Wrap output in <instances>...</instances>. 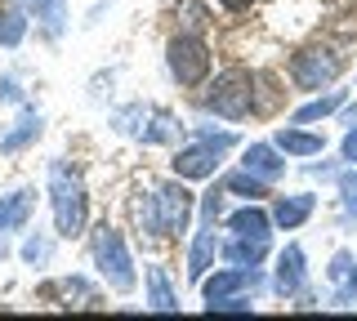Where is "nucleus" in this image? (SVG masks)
Here are the masks:
<instances>
[{
	"instance_id": "f257e3e1",
	"label": "nucleus",
	"mask_w": 357,
	"mask_h": 321,
	"mask_svg": "<svg viewBox=\"0 0 357 321\" xmlns=\"http://www.w3.org/2000/svg\"><path fill=\"white\" fill-rule=\"evenodd\" d=\"M50 196H54V224H59L63 237H81L85 232V183L76 170H67L63 161L50 165Z\"/></svg>"
},
{
	"instance_id": "f03ea898",
	"label": "nucleus",
	"mask_w": 357,
	"mask_h": 321,
	"mask_svg": "<svg viewBox=\"0 0 357 321\" xmlns=\"http://www.w3.org/2000/svg\"><path fill=\"white\" fill-rule=\"evenodd\" d=\"M89 250H94V263L98 272H103V281L112 290H134V263H130V250H126V237H121L116 228H94V237H89Z\"/></svg>"
},
{
	"instance_id": "7ed1b4c3",
	"label": "nucleus",
	"mask_w": 357,
	"mask_h": 321,
	"mask_svg": "<svg viewBox=\"0 0 357 321\" xmlns=\"http://www.w3.org/2000/svg\"><path fill=\"white\" fill-rule=\"evenodd\" d=\"M232 143H237V139L223 134V130H219V134H215V130H201L192 148H183L174 157V174H178V179H210L215 165H219V157L232 148Z\"/></svg>"
},
{
	"instance_id": "20e7f679",
	"label": "nucleus",
	"mask_w": 357,
	"mask_h": 321,
	"mask_svg": "<svg viewBox=\"0 0 357 321\" xmlns=\"http://www.w3.org/2000/svg\"><path fill=\"white\" fill-rule=\"evenodd\" d=\"M250 76L245 72H223L219 81H215V90L206 94V107L210 112H219V116H228V120H241V116H250V107H255V90H250Z\"/></svg>"
},
{
	"instance_id": "39448f33",
	"label": "nucleus",
	"mask_w": 357,
	"mask_h": 321,
	"mask_svg": "<svg viewBox=\"0 0 357 321\" xmlns=\"http://www.w3.org/2000/svg\"><path fill=\"white\" fill-rule=\"evenodd\" d=\"M170 72L178 85H201L210 76V49L206 40H197V31L170 40Z\"/></svg>"
},
{
	"instance_id": "423d86ee",
	"label": "nucleus",
	"mask_w": 357,
	"mask_h": 321,
	"mask_svg": "<svg viewBox=\"0 0 357 321\" xmlns=\"http://www.w3.org/2000/svg\"><path fill=\"white\" fill-rule=\"evenodd\" d=\"M116 125L126 134H139L143 143H170L178 134V120L170 112H152V107H130V112L116 116Z\"/></svg>"
},
{
	"instance_id": "0eeeda50",
	"label": "nucleus",
	"mask_w": 357,
	"mask_h": 321,
	"mask_svg": "<svg viewBox=\"0 0 357 321\" xmlns=\"http://www.w3.org/2000/svg\"><path fill=\"white\" fill-rule=\"evenodd\" d=\"M156 210H161V237H178L192 224V192L183 183L156 187Z\"/></svg>"
},
{
	"instance_id": "6e6552de",
	"label": "nucleus",
	"mask_w": 357,
	"mask_h": 321,
	"mask_svg": "<svg viewBox=\"0 0 357 321\" xmlns=\"http://www.w3.org/2000/svg\"><path fill=\"white\" fill-rule=\"evenodd\" d=\"M290 76H295L299 90H321V85H331L340 76V58L331 49H304L290 63Z\"/></svg>"
},
{
	"instance_id": "1a4fd4ad",
	"label": "nucleus",
	"mask_w": 357,
	"mask_h": 321,
	"mask_svg": "<svg viewBox=\"0 0 357 321\" xmlns=\"http://www.w3.org/2000/svg\"><path fill=\"white\" fill-rule=\"evenodd\" d=\"M259 285H264L259 268H237V263H232L228 272L206 276V281H201V290H206V304H219V299H232L237 290H259Z\"/></svg>"
},
{
	"instance_id": "9d476101",
	"label": "nucleus",
	"mask_w": 357,
	"mask_h": 321,
	"mask_svg": "<svg viewBox=\"0 0 357 321\" xmlns=\"http://www.w3.org/2000/svg\"><path fill=\"white\" fill-rule=\"evenodd\" d=\"M277 290L282 295H299L304 290V250L286 246L282 259H277Z\"/></svg>"
},
{
	"instance_id": "9b49d317",
	"label": "nucleus",
	"mask_w": 357,
	"mask_h": 321,
	"mask_svg": "<svg viewBox=\"0 0 357 321\" xmlns=\"http://www.w3.org/2000/svg\"><path fill=\"white\" fill-rule=\"evenodd\" d=\"M31 201H36L31 187H18L14 196H0V232H18L22 224H27V219H31Z\"/></svg>"
},
{
	"instance_id": "f8f14e48",
	"label": "nucleus",
	"mask_w": 357,
	"mask_h": 321,
	"mask_svg": "<svg viewBox=\"0 0 357 321\" xmlns=\"http://www.w3.org/2000/svg\"><path fill=\"white\" fill-rule=\"evenodd\" d=\"M245 170L250 174H259V179H282V170H286V161L277 157V148H268V143H250L245 148Z\"/></svg>"
},
{
	"instance_id": "ddd939ff",
	"label": "nucleus",
	"mask_w": 357,
	"mask_h": 321,
	"mask_svg": "<svg viewBox=\"0 0 357 321\" xmlns=\"http://www.w3.org/2000/svg\"><path fill=\"white\" fill-rule=\"evenodd\" d=\"M210 263H215V224H206V228L197 232L192 254H188V276H192V281H206Z\"/></svg>"
},
{
	"instance_id": "4468645a",
	"label": "nucleus",
	"mask_w": 357,
	"mask_h": 321,
	"mask_svg": "<svg viewBox=\"0 0 357 321\" xmlns=\"http://www.w3.org/2000/svg\"><path fill=\"white\" fill-rule=\"evenodd\" d=\"M228 228L237 232V237H255V241H268V228H273V214H264L259 205H245L237 214L228 219Z\"/></svg>"
},
{
	"instance_id": "2eb2a0df",
	"label": "nucleus",
	"mask_w": 357,
	"mask_h": 321,
	"mask_svg": "<svg viewBox=\"0 0 357 321\" xmlns=\"http://www.w3.org/2000/svg\"><path fill=\"white\" fill-rule=\"evenodd\" d=\"M36 134H40V112H36V107H27V112L18 116V125L9 130L5 139H0V152H5V157H14V152H18V148H27V143L36 139Z\"/></svg>"
},
{
	"instance_id": "dca6fc26",
	"label": "nucleus",
	"mask_w": 357,
	"mask_h": 321,
	"mask_svg": "<svg viewBox=\"0 0 357 321\" xmlns=\"http://www.w3.org/2000/svg\"><path fill=\"white\" fill-rule=\"evenodd\" d=\"M264 254H268V241H255V237H232L223 246V259L237 263V268H259Z\"/></svg>"
},
{
	"instance_id": "f3484780",
	"label": "nucleus",
	"mask_w": 357,
	"mask_h": 321,
	"mask_svg": "<svg viewBox=\"0 0 357 321\" xmlns=\"http://www.w3.org/2000/svg\"><path fill=\"white\" fill-rule=\"evenodd\" d=\"M326 276H331V281H340V285H344V290L335 295V304H349V299L357 295V263H353V254H349V250H340V254L331 259Z\"/></svg>"
},
{
	"instance_id": "a211bd4d",
	"label": "nucleus",
	"mask_w": 357,
	"mask_h": 321,
	"mask_svg": "<svg viewBox=\"0 0 357 321\" xmlns=\"http://www.w3.org/2000/svg\"><path fill=\"white\" fill-rule=\"evenodd\" d=\"M312 214V196L308 192H299V196H282L273 210V224H282V228H299L304 219Z\"/></svg>"
},
{
	"instance_id": "6ab92c4d",
	"label": "nucleus",
	"mask_w": 357,
	"mask_h": 321,
	"mask_svg": "<svg viewBox=\"0 0 357 321\" xmlns=\"http://www.w3.org/2000/svg\"><path fill=\"white\" fill-rule=\"evenodd\" d=\"M277 148L290 152V157H317L321 152V139L317 134H304V130H277Z\"/></svg>"
},
{
	"instance_id": "aec40b11",
	"label": "nucleus",
	"mask_w": 357,
	"mask_h": 321,
	"mask_svg": "<svg viewBox=\"0 0 357 321\" xmlns=\"http://www.w3.org/2000/svg\"><path fill=\"white\" fill-rule=\"evenodd\" d=\"M148 304L156 313H178V299H174V290H170V281H165L161 268H148Z\"/></svg>"
},
{
	"instance_id": "412c9836",
	"label": "nucleus",
	"mask_w": 357,
	"mask_h": 321,
	"mask_svg": "<svg viewBox=\"0 0 357 321\" xmlns=\"http://www.w3.org/2000/svg\"><path fill=\"white\" fill-rule=\"evenodd\" d=\"M31 9H36L40 27L50 31V36H63V23H67V0H27Z\"/></svg>"
},
{
	"instance_id": "4be33fe9",
	"label": "nucleus",
	"mask_w": 357,
	"mask_h": 321,
	"mask_svg": "<svg viewBox=\"0 0 357 321\" xmlns=\"http://www.w3.org/2000/svg\"><path fill=\"white\" fill-rule=\"evenodd\" d=\"M223 187H228V192H237V196H245V201H259V196H268V179H259V174H250V170L228 174Z\"/></svg>"
},
{
	"instance_id": "5701e85b",
	"label": "nucleus",
	"mask_w": 357,
	"mask_h": 321,
	"mask_svg": "<svg viewBox=\"0 0 357 321\" xmlns=\"http://www.w3.org/2000/svg\"><path fill=\"white\" fill-rule=\"evenodd\" d=\"M22 36H27V14H22V9H5V14H0V45L14 49Z\"/></svg>"
},
{
	"instance_id": "b1692460",
	"label": "nucleus",
	"mask_w": 357,
	"mask_h": 321,
	"mask_svg": "<svg viewBox=\"0 0 357 321\" xmlns=\"http://www.w3.org/2000/svg\"><path fill=\"white\" fill-rule=\"evenodd\" d=\"M335 107H344V90H335V94H326V98H317V103H308V107H299L295 116V125H308V120H321V116H331Z\"/></svg>"
},
{
	"instance_id": "393cba45",
	"label": "nucleus",
	"mask_w": 357,
	"mask_h": 321,
	"mask_svg": "<svg viewBox=\"0 0 357 321\" xmlns=\"http://www.w3.org/2000/svg\"><path fill=\"white\" fill-rule=\"evenodd\" d=\"M174 18L183 23V31H201V27L210 23V14H206V5H201V0H178Z\"/></svg>"
},
{
	"instance_id": "a878e982",
	"label": "nucleus",
	"mask_w": 357,
	"mask_h": 321,
	"mask_svg": "<svg viewBox=\"0 0 357 321\" xmlns=\"http://www.w3.org/2000/svg\"><path fill=\"white\" fill-rule=\"evenodd\" d=\"M340 196H344V210L357 219V170H349V174L340 179Z\"/></svg>"
},
{
	"instance_id": "bb28decb",
	"label": "nucleus",
	"mask_w": 357,
	"mask_h": 321,
	"mask_svg": "<svg viewBox=\"0 0 357 321\" xmlns=\"http://www.w3.org/2000/svg\"><path fill=\"white\" fill-rule=\"evenodd\" d=\"M22 259H27V263H45V259H50V241H45V237H31L27 246H22Z\"/></svg>"
},
{
	"instance_id": "cd10ccee",
	"label": "nucleus",
	"mask_w": 357,
	"mask_h": 321,
	"mask_svg": "<svg viewBox=\"0 0 357 321\" xmlns=\"http://www.w3.org/2000/svg\"><path fill=\"white\" fill-rule=\"evenodd\" d=\"M206 308H210V313H250V304L237 299V295H232V299H219V304H206Z\"/></svg>"
},
{
	"instance_id": "c85d7f7f",
	"label": "nucleus",
	"mask_w": 357,
	"mask_h": 321,
	"mask_svg": "<svg viewBox=\"0 0 357 321\" xmlns=\"http://www.w3.org/2000/svg\"><path fill=\"white\" fill-rule=\"evenodd\" d=\"M219 210H223V196H219V192H210L206 201H201V214H206V224H215V219H219Z\"/></svg>"
},
{
	"instance_id": "c756f323",
	"label": "nucleus",
	"mask_w": 357,
	"mask_h": 321,
	"mask_svg": "<svg viewBox=\"0 0 357 321\" xmlns=\"http://www.w3.org/2000/svg\"><path fill=\"white\" fill-rule=\"evenodd\" d=\"M0 98H5V103H14V98H22V94H18V81H9V76H5V81H0Z\"/></svg>"
},
{
	"instance_id": "7c9ffc66",
	"label": "nucleus",
	"mask_w": 357,
	"mask_h": 321,
	"mask_svg": "<svg viewBox=\"0 0 357 321\" xmlns=\"http://www.w3.org/2000/svg\"><path fill=\"white\" fill-rule=\"evenodd\" d=\"M344 161L357 165V130H349V139H344Z\"/></svg>"
},
{
	"instance_id": "2f4dec72",
	"label": "nucleus",
	"mask_w": 357,
	"mask_h": 321,
	"mask_svg": "<svg viewBox=\"0 0 357 321\" xmlns=\"http://www.w3.org/2000/svg\"><path fill=\"white\" fill-rule=\"evenodd\" d=\"M223 5H228V9H237V14H241V9H250L255 0H223Z\"/></svg>"
},
{
	"instance_id": "473e14b6",
	"label": "nucleus",
	"mask_w": 357,
	"mask_h": 321,
	"mask_svg": "<svg viewBox=\"0 0 357 321\" xmlns=\"http://www.w3.org/2000/svg\"><path fill=\"white\" fill-rule=\"evenodd\" d=\"M344 125H349V130H357V107H349V112H344Z\"/></svg>"
}]
</instances>
